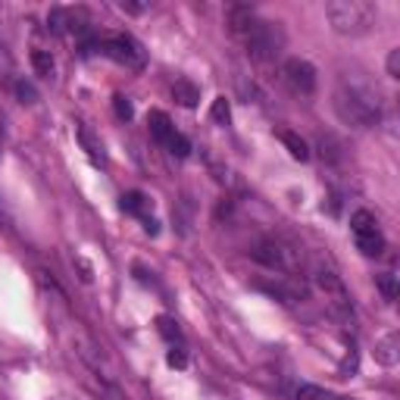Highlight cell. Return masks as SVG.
<instances>
[{"mask_svg": "<svg viewBox=\"0 0 400 400\" xmlns=\"http://www.w3.org/2000/svg\"><path fill=\"white\" fill-rule=\"evenodd\" d=\"M172 97H175L178 107L194 109V107H198V100H200V88L194 82H188V78H178V82L172 85Z\"/></svg>", "mask_w": 400, "mask_h": 400, "instance_id": "cell-11", "label": "cell"}, {"mask_svg": "<svg viewBox=\"0 0 400 400\" xmlns=\"http://www.w3.org/2000/svg\"><path fill=\"white\" fill-rule=\"evenodd\" d=\"M47 26H50V31H57V35H63V31H69V26H72V10H63V6H53V10L47 13Z\"/></svg>", "mask_w": 400, "mask_h": 400, "instance_id": "cell-16", "label": "cell"}, {"mask_svg": "<svg viewBox=\"0 0 400 400\" xmlns=\"http://www.w3.org/2000/svg\"><path fill=\"white\" fill-rule=\"evenodd\" d=\"M254 22H256V13L250 10L247 4H234V6H229V13H225V26L238 38H244L247 31L254 28Z\"/></svg>", "mask_w": 400, "mask_h": 400, "instance_id": "cell-9", "label": "cell"}, {"mask_svg": "<svg viewBox=\"0 0 400 400\" xmlns=\"http://www.w3.org/2000/svg\"><path fill=\"white\" fill-rule=\"evenodd\" d=\"M210 116H213V122H216V125H229V119H232V107H229V100H225V97H216V100H213V107H210Z\"/></svg>", "mask_w": 400, "mask_h": 400, "instance_id": "cell-19", "label": "cell"}, {"mask_svg": "<svg viewBox=\"0 0 400 400\" xmlns=\"http://www.w3.org/2000/svg\"><path fill=\"white\" fill-rule=\"evenodd\" d=\"M281 78H285L288 88H291L294 94H301V97H310V94L316 91V69H313V63L301 60V57L285 60V66H281Z\"/></svg>", "mask_w": 400, "mask_h": 400, "instance_id": "cell-8", "label": "cell"}, {"mask_svg": "<svg viewBox=\"0 0 400 400\" xmlns=\"http://www.w3.org/2000/svg\"><path fill=\"white\" fill-rule=\"evenodd\" d=\"M156 328H160V335L166 338L172 347H182V328H178L175 319H169V316H160L156 319Z\"/></svg>", "mask_w": 400, "mask_h": 400, "instance_id": "cell-17", "label": "cell"}, {"mask_svg": "<svg viewBox=\"0 0 400 400\" xmlns=\"http://www.w3.org/2000/svg\"><path fill=\"white\" fill-rule=\"evenodd\" d=\"M325 16L338 35L357 38V35H366L375 26L379 10L369 0H332V4H325Z\"/></svg>", "mask_w": 400, "mask_h": 400, "instance_id": "cell-3", "label": "cell"}, {"mask_svg": "<svg viewBox=\"0 0 400 400\" xmlns=\"http://www.w3.org/2000/svg\"><path fill=\"white\" fill-rule=\"evenodd\" d=\"M119 207L125 210V213L144 219V216H147V207H151V203H147V198H144L141 191H129V194H122V203H119Z\"/></svg>", "mask_w": 400, "mask_h": 400, "instance_id": "cell-14", "label": "cell"}, {"mask_svg": "<svg viewBox=\"0 0 400 400\" xmlns=\"http://www.w3.org/2000/svg\"><path fill=\"white\" fill-rule=\"evenodd\" d=\"M388 75L400 78V47H394V50L388 53Z\"/></svg>", "mask_w": 400, "mask_h": 400, "instance_id": "cell-26", "label": "cell"}, {"mask_svg": "<svg viewBox=\"0 0 400 400\" xmlns=\"http://www.w3.org/2000/svg\"><path fill=\"white\" fill-rule=\"evenodd\" d=\"M297 400H335V397L319 385H301L297 388Z\"/></svg>", "mask_w": 400, "mask_h": 400, "instance_id": "cell-22", "label": "cell"}, {"mask_svg": "<svg viewBox=\"0 0 400 400\" xmlns=\"http://www.w3.org/2000/svg\"><path fill=\"white\" fill-rule=\"evenodd\" d=\"M31 66H35V72H38V75L50 78V75H53V69H57V63H53V57H50L47 50H31Z\"/></svg>", "mask_w": 400, "mask_h": 400, "instance_id": "cell-18", "label": "cell"}, {"mask_svg": "<svg viewBox=\"0 0 400 400\" xmlns=\"http://www.w3.org/2000/svg\"><path fill=\"white\" fill-rule=\"evenodd\" d=\"M335 109H338L344 122L357 125V129H369L382 116V100H379V91L369 88V85L344 78L338 94H335Z\"/></svg>", "mask_w": 400, "mask_h": 400, "instance_id": "cell-1", "label": "cell"}, {"mask_svg": "<svg viewBox=\"0 0 400 400\" xmlns=\"http://www.w3.org/2000/svg\"><path fill=\"white\" fill-rule=\"evenodd\" d=\"M97 50L104 53V57L116 60V63H119V66H125V69H141V66H144V50H141V44H138L131 35H109V38H100V41H97Z\"/></svg>", "mask_w": 400, "mask_h": 400, "instance_id": "cell-7", "label": "cell"}, {"mask_svg": "<svg viewBox=\"0 0 400 400\" xmlns=\"http://www.w3.org/2000/svg\"><path fill=\"white\" fill-rule=\"evenodd\" d=\"M147 125H151V135L160 141V144H166V141L175 135V125L163 109H151V116H147Z\"/></svg>", "mask_w": 400, "mask_h": 400, "instance_id": "cell-12", "label": "cell"}, {"mask_svg": "<svg viewBox=\"0 0 400 400\" xmlns=\"http://www.w3.org/2000/svg\"><path fill=\"white\" fill-rule=\"evenodd\" d=\"M166 147H169L172 156H188V153H191V141H188L182 131H175V135L166 141Z\"/></svg>", "mask_w": 400, "mask_h": 400, "instance_id": "cell-21", "label": "cell"}, {"mask_svg": "<svg viewBox=\"0 0 400 400\" xmlns=\"http://www.w3.org/2000/svg\"><path fill=\"white\" fill-rule=\"evenodd\" d=\"M113 109H116V116H119L122 122H129L131 116H135V109H131L129 97H122V94H116V97H113Z\"/></svg>", "mask_w": 400, "mask_h": 400, "instance_id": "cell-23", "label": "cell"}, {"mask_svg": "<svg viewBox=\"0 0 400 400\" xmlns=\"http://www.w3.org/2000/svg\"><path fill=\"white\" fill-rule=\"evenodd\" d=\"M250 256H254L256 263H263L266 269H276V272H281V276H288V279L303 276V254H301V247L291 244L288 238H276V234H269V238L256 241L254 250H250Z\"/></svg>", "mask_w": 400, "mask_h": 400, "instance_id": "cell-2", "label": "cell"}, {"mask_svg": "<svg viewBox=\"0 0 400 400\" xmlns=\"http://www.w3.org/2000/svg\"><path fill=\"white\" fill-rule=\"evenodd\" d=\"M350 232H354V241L357 247L363 250L366 256H382L385 254V234L379 232V222L369 210H357L350 216Z\"/></svg>", "mask_w": 400, "mask_h": 400, "instance_id": "cell-6", "label": "cell"}, {"mask_svg": "<svg viewBox=\"0 0 400 400\" xmlns=\"http://www.w3.org/2000/svg\"><path fill=\"white\" fill-rule=\"evenodd\" d=\"M166 363L172 366V369H185V366H188V357H185V350H182V347H172L169 354H166Z\"/></svg>", "mask_w": 400, "mask_h": 400, "instance_id": "cell-25", "label": "cell"}, {"mask_svg": "<svg viewBox=\"0 0 400 400\" xmlns=\"http://www.w3.org/2000/svg\"><path fill=\"white\" fill-rule=\"evenodd\" d=\"M244 44H247V53L256 63H272L281 53V47H285V31L279 28V22L256 19L254 28L244 35Z\"/></svg>", "mask_w": 400, "mask_h": 400, "instance_id": "cell-4", "label": "cell"}, {"mask_svg": "<svg viewBox=\"0 0 400 400\" xmlns=\"http://www.w3.org/2000/svg\"><path fill=\"white\" fill-rule=\"evenodd\" d=\"M16 97H19L22 104H35V100H38V91L31 88L28 82H16Z\"/></svg>", "mask_w": 400, "mask_h": 400, "instance_id": "cell-24", "label": "cell"}, {"mask_svg": "<svg viewBox=\"0 0 400 400\" xmlns=\"http://www.w3.org/2000/svg\"><path fill=\"white\" fill-rule=\"evenodd\" d=\"M313 281H316V288L325 294L328 307H332L335 313H338L341 319H350V316H354V303H350V291L344 288L341 276L332 269V266L316 263V269H313Z\"/></svg>", "mask_w": 400, "mask_h": 400, "instance_id": "cell-5", "label": "cell"}, {"mask_svg": "<svg viewBox=\"0 0 400 400\" xmlns=\"http://www.w3.org/2000/svg\"><path fill=\"white\" fill-rule=\"evenodd\" d=\"M125 13H144L147 10V4H119Z\"/></svg>", "mask_w": 400, "mask_h": 400, "instance_id": "cell-27", "label": "cell"}, {"mask_svg": "<svg viewBox=\"0 0 400 400\" xmlns=\"http://www.w3.org/2000/svg\"><path fill=\"white\" fill-rule=\"evenodd\" d=\"M375 285H379V291L385 294V301H397V279L391 276V272H382V276L375 279Z\"/></svg>", "mask_w": 400, "mask_h": 400, "instance_id": "cell-20", "label": "cell"}, {"mask_svg": "<svg viewBox=\"0 0 400 400\" xmlns=\"http://www.w3.org/2000/svg\"><path fill=\"white\" fill-rule=\"evenodd\" d=\"M281 144L288 147V153L294 156V160H310V147H307V141H303L301 135H294V131H281Z\"/></svg>", "mask_w": 400, "mask_h": 400, "instance_id": "cell-13", "label": "cell"}, {"mask_svg": "<svg viewBox=\"0 0 400 400\" xmlns=\"http://www.w3.org/2000/svg\"><path fill=\"white\" fill-rule=\"evenodd\" d=\"M375 357H379L385 366H394L397 363V335L394 332L385 335V338L375 344Z\"/></svg>", "mask_w": 400, "mask_h": 400, "instance_id": "cell-15", "label": "cell"}, {"mask_svg": "<svg viewBox=\"0 0 400 400\" xmlns=\"http://www.w3.org/2000/svg\"><path fill=\"white\" fill-rule=\"evenodd\" d=\"M75 135H78V144L85 147V153L91 156V163H94V166H107L104 144H100V141H97V135H94V131L88 129V125H85V122H78V125H75Z\"/></svg>", "mask_w": 400, "mask_h": 400, "instance_id": "cell-10", "label": "cell"}]
</instances>
